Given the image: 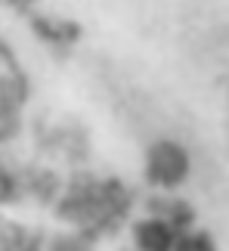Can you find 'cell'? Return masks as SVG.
Returning a JSON list of instances; mask_svg holds the SVG:
<instances>
[{"label": "cell", "mask_w": 229, "mask_h": 251, "mask_svg": "<svg viewBox=\"0 0 229 251\" xmlns=\"http://www.w3.org/2000/svg\"><path fill=\"white\" fill-rule=\"evenodd\" d=\"M189 168H192L189 152H186V146H180L177 140H158V143H152L149 152H146V174L161 189L180 186V183L189 177Z\"/></svg>", "instance_id": "6da1fadb"}, {"label": "cell", "mask_w": 229, "mask_h": 251, "mask_svg": "<svg viewBox=\"0 0 229 251\" xmlns=\"http://www.w3.org/2000/svg\"><path fill=\"white\" fill-rule=\"evenodd\" d=\"M177 236H180V229L167 217L155 214V211L149 217H142L137 229H133V242H137L139 251H174Z\"/></svg>", "instance_id": "7a4b0ae2"}, {"label": "cell", "mask_w": 229, "mask_h": 251, "mask_svg": "<svg viewBox=\"0 0 229 251\" xmlns=\"http://www.w3.org/2000/svg\"><path fill=\"white\" fill-rule=\"evenodd\" d=\"M174 251H217V245L205 229H180Z\"/></svg>", "instance_id": "3957f363"}]
</instances>
